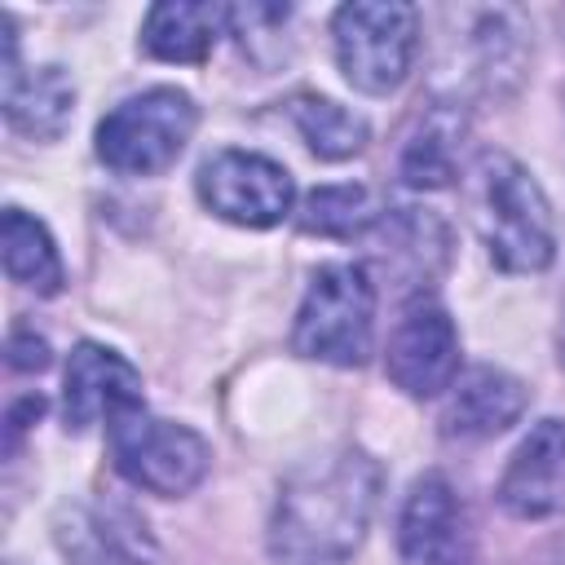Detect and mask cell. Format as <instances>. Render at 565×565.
I'll list each match as a JSON object with an SVG mask.
<instances>
[{
  "label": "cell",
  "instance_id": "4fadbf2b",
  "mask_svg": "<svg viewBox=\"0 0 565 565\" xmlns=\"http://www.w3.org/2000/svg\"><path fill=\"white\" fill-rule=\"evenodd\" d=\"M57 539L79 565H150L154 561V543L146 534V521L128 503L75 508L71 525L62 521Z\"/></svg>",
  "mask_w": 565,
  "mask_h": 565
},
{
  "label": "cell",
  "instance_id": "8fae6325",
  "mask_svg": "<svg viewBox=\"0 0 565 565\" xmlns=\"http://www.w3.org/2000/svg\"><path fill=\"white\" fill-rule=\"evenodd\" d=\"M499 503L521 521H543L565 508V424L561 419H539L525 433V441L512 450L499 481Z\"/></svg>",
  "mask_w": 565,
  "mask_h": 565
},
{
  "label": "cell",
  "instance_id": "52a82bcc",
  "mask_svg": "<svg viewBox=\"0 0 565 565\" xmlns=\"http://www.w3.org/2000/svg\"><path fill=\"white\" fill-rule=\"evenodd\" d=\"M199 199L221 221H234L247 230H269L291 212L296 185H291V172L265 154L216 150L199 168Z\"/></svg>",
  "mask_w": 565,
  "mask_h": 565
},
{
  "label": "cell",
  "instance_id": "3957f363",
  "mask_svg": "<svg viewBox=\"0 0 565 565\" xmlns=\"http://www.w3.org/2000/svg\"><path fill=\"white\" fill-rule=\"evenodd\" d=\"M371 331H375V287L366 269L353 260L322 265L300 300L291 349L313 362L362 366L371 353Z\"/></svg>",
  "mask_w": 565,
  "mask_h": 565
},
{
  "label": "cell",
  "instance_id": "5bb4252c",
  "mask_svg": "<svg viewBox=\"0 0 565 565\" xmlns=\"http://www.w3.org/2000/svg\"><path fill=\"white\" fill-rule=\"evenodd\" d=\"M525 411V384L499 366H472L459 375L455 397L446 406L450 437H494L516 424Z\"/></svg>",
  "mask_w": 565,
  "mask_h": 565
},
{
  "label": "cell",
  "instance_id": "9c48e42d",
  "mask_svg": "<svg viewBox=\"0 0 565 565\" xmlns=\"http://www.w3.org/2000/svg\"><path fill=\"white\" fill-rule=\"evenodd\" d=\"M397 547L406 565H468L472 539L463 508L441 472H424L397 516Z\"/></svg>",
  "mask_w": 565,
  "mask_h": 565
},
{
  "label": "cell",
  "instance_id": "5b68a950",
  "mask_svg": "<svg viewBox=\"0 0 565 565\" xmlns=\"http://www.w3.org/2000/svg\"><path fill=\"white\" fill-rule=\"evenodd\" d=\"M335 35V57L344 79L358 93L384 97L397 93L402 79L411 75L415 44H419V13L415 4L402 0H380V4H340L331 18Z\"/></svg>",
  "mask_w": 565,
  "mask_h": 565
},
{
  "label": "cell",
  "instance_id": "277c9868",
  "mask_svg": "<svg viewBox=\"0 0 565 565\" xmlns=\"http://www.w3.org/2000/svg\"><path fill=\"white\" fill-rule=\"evenodd\" d=\"M199 106L181 88H146L119 102L97 124V159L124 177H154L172 168L194 137Z\"/></svg>",
  "mask_w": 565,
  "mask_h": 565
},
{
  "label": "cell",
  "instance_id": "9a60e30c",
  "mask_svg": "<svg viewBox=\"0 0 565 565\" xmlns=\"http://www.w3.org/2000/svg\"><path fill=\"white\" fill-rule=\"evenodd\" d=\"M225 22L230 9L221 4H190V0L154 4L141 22V49L159 62H203Z\"/></svg>",
  "mask_w": 565,
  "mask_h": 565
},
{
  "label": "cell",
  "instance_id": "6da1fadb",
  "mask_svg": "<svg viewBox=\"0 0 565 565\" xmlns=\"http://www.w3.org/2000/svg\"><path fill=\"white\" fill-rule=\"evenodd\" d=\"M380 486V463L358 446L300 463L282 481L269 516L274 565H349L371 525Z\"/></svg>",
  "mask_w": 565,
  "mask_h": 565
},
{
  "label": "cell",
  "instance_id": "7a4b0ae2",
  "mask_svg": "<svg viewBox=\"0 0 565 565\" xmlns=\"http://www.w3.org/2000/svg\"><path fill=\"white\" fill-rule=\"evenodd\" d=\"M477 230L490 247V260L508 274H539L552 265L556 230L552 207L539 190V181L499 150H486L477 159Z\"/></svg>",
  "mask_w": 565,
  "mask_h": 565
},
{
  "label": "cell",
  "instance_id": "30bf717a",
  "mask_svg": "<svg viewBox=\"0 0 565 565\" xmlns=\"http://www.w3.org/2000/svg\"><path fill=\"white\" fill-rule=\"evenodd\" d=\"M141 406V375L137 366L106 349V344H75L71 362H66V384H62V411H66V428L84 433L93 424H110L115 415Z\"/></svg>",
  "mask_w": 565,
  "mask_h": 565
},
{
  "label": "cell",
  "instance_id": "ba28073f",
  "mask_svg": "<svg viewBox=\"0 0 565 565\" xmlns=\"http://www.w3.org/2000/svg\"><path fill=\"white\" fill-rule=\"evenodd\" d=\"M384 366H388V380L411 397H433V393L455 384L459 331H455L450 313L433 296H415L402 309V318H397V327L388 335Z\"/></svg>",
  "mask_w": 565,
  "mask_h": 565
},
{
  "label": "cell",
  "instance_id": "e0dca14e",
  "mask_svg": "<svg viewBox=\"0 0 565 565\" xmlns=\"http://www.w3.org/2000/svg\"><path fill=\"white\" fill-rule=\"evenodd\" d=\"M0 238H4V274L18 287H26L35 296H57L62 291V278H66L62 256H57L49 230L35 216H26L22 207H9Z\"/></svg>",
  "mask_w": 565,
  "mask_h": 565
},
{
  "label": "cell",
  "instance_id": "2e32d148",
  "mask_svg": "<svg viewBox=\"0 0 565 565\" xmlns=\"http://www.w3.org/2000/svg\"><path fill=\"white\" fill-rule=\"evenodd\" d=\"M459 137H463V115L455 106H433L419 115L415 132L402 146V181L415 190H441L455 181V159H459Z\"/></svg>",
  "mask_w": 565,
  "mask_h": 565
},
{
  "label": "cell",
  "instance_id": "8992f818",
  "mask_svg": "<svg viewBox=\"0 0 565 565\" xmlns=\"http://www.w3.org/2000/svg\"><path fill=\"white\" fill-rule=\"evenodd\" d=\"M106 428H110L115 468L137 490L177 499V494H190L207 477L212 450L185 424H172V419L150 415L146 406H132V411L115 415Z\"/></svg>",
  "mask_w": 565,
  "mask_h": 565
},
{
  "label": "cell",
  "instance_id": "ac0fdd59",
  "mask_svg": "<svg viewBox=\"0 0 565 565\" xmlns=\"http://www.w3.org/2000/svg\"><path fill=\"white\" fill-rule=\"evenodd\" d=\"M291 119H296L300 137L309 141V150L322 154V159H349V154H358L366 146V119L344 110L331 97L296 93L291 97Z\"/></svg>",
  "mask_w": 565,
  "mask_h": 565
},
{
  "label": "cell",
  "instance_id": "ffe728a7",
  "mask_svg": "<svg viewBox=\"0 0 565 565\" xmlns=\"http://www.w3.org/2000/svg\"><path fill=\"white\" fill-rule=\"evenodd\" d=\"M9 366L13 371H44L49 366V344L35 331H13L9 335Z\"/></svg>",
  "mask_w": 565,
  "mask_h": 565
},
{
  "label": "cell",
  "instance_id": "d6986e66",
  "mask_svg": "<svg viewBox=\"0 0 565 565\" xmlns=\"http://www.w3.org/2000/svg\"><path fill=\"white\" fill-rule=\"evenodd\" d=\"M375 216H380V207L366 185H322V190L305 194V207H300V225L322 238H353Z\"/></svg>",
  "mask_w": 565,
  "mask_h": 565
},
{
  "label": "cell",
  "instance_id": "7c38bea8",
  "mask_svg": "<svg viewBox=\"0 0 565 565\" xmlns=\"http://www.w3.org/2000/svg\"><path fill=\"white\" fill-rule=\"evenodd\" d=\"M75 110V84L62 66H31L18 62L13 18H4V119L35 141H53L66 132Z\"/></svg>",
  "mask_w": 565,
  "mask_h": 565
}]
</instances>
